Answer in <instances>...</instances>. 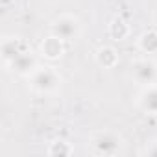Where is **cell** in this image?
I'll return each mask as SVG.
<instances>
[{
    "mask_svg": "<svg viewBox=\"0 0 157 157\" xmlns=\"http://www.w3.org/2000/svg\"><path fill=\"white\" fill-rule=\"evenodd\" d=\"M63 50H65L63 39H59V37H56V35L46 37V39L43 41V44H41V52H43V56L48 57V59H57V57H61V56H63Z\"/></svg>",
    "mask_w": 157,
    "mask_h": 157,
    "instance_id": "cell-8",
    "label": "cell"
},
{
    "mask_svg": "<svg viewBox=\"0 0 157 157\" xmlns=\"http://www.w3.org/2000/svg\"><path fill=\"white\" fill-rule=\"evenodd\" d=\"M139 105L148 115H157V85L144 87V91L139 96Z\"/></svg>",
    "mask_w": 157,
    "mask_h": 157,
    "instance_id": "cell-6",
    "label": "cell"
},
{
    "mask_svg": "<svg viewBox=\"0 0 157 157\" xmlns=\"http://www.w3.org/2000/svg\"><path fill=\"white\" fill-rule=\"evenodd\" d=\"M28 46L21 41V39H15V37H8V39H4L2 41V57H4V61L10 65L21 52H24Z\"/></svg>",
    "mask_w": 157,
    "mask_h": 157,
    "instance_id": "cell-7",
    "label": "cell"
},
{
    "mask_svg": "<svg viewBox=\"0 0 157 157\" xmlns=\"http://www.w3.org/2000/svg\"><path fill=\"white\" fill-rule=\"evenodd\" d=\"M96 61H98L102 67H105V68H113V67L118 63V54H117L115 48H111V46H104V48L98 50V54H96Z\"/></svg>",
    "mask_w": 157,
    "mask_h": 157,
    "instance_id": "cell-9",
    "label": "cell"
},
{
    "mask_svg": "<svg viewBox=\"0 0 157 157\" xmlns=\"http://www.w3.org/2000/svg\"><path fill=\"white\" fill-rule=\"evenodd\" d=\"M10 67H11L15 72L22 74V76H30V74L37 68V61H35V57H33L32 50H30V48H26L24 52H21V54H19V56L10 63Z\"/></svg>",
    "mask_w": 157,
    "mask_h": 157,
    "instance_id": "cell-5",
    "label": "cell"
},
{
    "mask_svg": "<svg viewBox=\"0 0 157 157\" xmlns=\"http://www.w3.org/2000/svg\"><path fill=\"white\" fill-rule=\"evenodd\" d=\"M139 46L146 54H155L157 52V32H153V30L144 32L139 39Z\"/></svg>",
    "mask_w": 157,
    "mask_h": 157,
    "instance_id": "cell-10",
    "label": "cell"
},
{
    "mask_svg": "<svg viewBox=\"0 0 157 157\" xmlns=\"http://www.w3.org/2000/svg\"><path fill=\"white\" fill-rule=\"evenodd\" d=\"M146 153H150V155H157V142H155V146L148 148V150H146Z\"/></svg>",
    "mask_w": 157,
    "mask_h": 157,
    "instance_id": "cell-13",
    "label": "cell"
},
{
    "mask_svg": "<svg viewBox=\"0 0 157 157\" xmlns=\"http://www.w3.org/2000/svg\"><path fill=\"white\" fill-rule=\"evenodd\" d=\"M48 153L50 155H70V153H74V148L67 140H54V142H50Z\"/></svg>",
    "mask_w": 157,
    "mask_h": 157,
    "instance_id": "cell-12",
    "label": "cell"
},
{
    "mask_svg": "<svg viewBox=\"0 0 157 157\" xmlns=\"http://www.w3.org/2000/svg\"><path fill=\"white\" fill-rule=\"evenodd\" d=\"M131 76L140 87L157 85V65L151 59H137L131 65Z\"/></svg>",
    "mask_w": 157,
    "mask_h": 157,
    "instance_id": "cell-3",
    "label": "cell"
},
{
    "mask_svg": "<svg viewBox=\"0 0 157 157\" xmlns=\"http://www.w3.org/2000/svg\"><path fill=\"white\" fill-rule=\"evenodd\" d=\"M109 32H111V35L115 37V39H118V41H122L126 35H128V32H129V28H128V24L122 21V19H113V22H111V26H109Z\"/></svg>",
    "mask_w": 157,
    "mask_h": 157,
    "instance_id": "cell-11",
    "label": "cell"
},
{
    "mask_svg": "<svg viewBox=\"0 0 157 157\" xmlns=\"http://www.w3.org/2000/svg\"><path fill=\"white\" fill-rule=\"evenodd\" d=\"M91 150L96 155H117L122 151V139L111 131L96 133L91 139Z\"/></svg>",
    "mask_w": 157,
    "mask_h": 157,
    "instance_id": "cell-2",
    "label": "cell"
},
{
    "mask_svg": "<svg viewBox=\"0 0 157 157\" xmlns=\"http://www.w3.org/2000/svg\"><path fill=\"white\" fill-rule=\"evenodd\" d=\"M80 30H82V24L76 17H70V15H63V17H57L54 22H52V35L63 39V41H72L80 35Z\"/></svg>",
    "mask_w": 157,
    "mask_h": 157,
    "instance_id": "cell-4",
    "label": "cell"
},
{
    "mask_svg": "<svg viewBox=\"0 0 157 157\" xmlns=\"http://www.w3.org/2000/svg\"><path fill=\"white\" fill-rule=\"evenodd\" d=\"M30 83L39 93H54L61 83V78L52 67H37L30 74Z\"/></svg>",
    "mask_w": 157,
    "mask_h": 157,
    "instance_id": "cell-1",
    "label": "cell"
}]
</instances>
